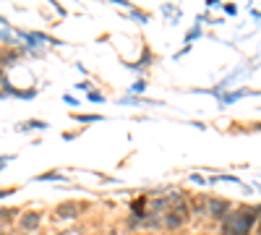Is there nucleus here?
<instances>
[{"label": "nucleus", "instance_id": "nucleus-1", "mask_svg": "<svg viewBox=\"0 0 261 235\" xmlns=\"http://www.w3.org/2000/svg\"><path fill=\"white\" fill-rule=\"evenodd\" d=\"M256 220H258V209L256 206L232 209L230 215L222 220V235H251Z\"/></svg>", "mask_w": 261, "mask_h": 235}, {"label": "nucleus", "instance_id": "nucleus-2", "mask_svg": "<svg viewBox=\"0 0 261 235\" xmlns=\"http://www.w3.org/2000/svg\"><path fill=\"white\" fill-rule=\"evenodd\" d=\"M206 215L214 217V220H225L230 215V201H225V199H209L206 201Z\"/></svg>", "mask_w": 261, "mask_h": 235}, {"label": "nucleus", "instance_id": "nucleus-3", "mask_svg": "<svg viewBox=\"0 0 261 235\" xmlns=\"http://www.w3.org/2000/svg\"><path fill=\"white\" fill-rule=\"evenodd\" d=\"M39 225H42V215H39V212H27V215H21V230L34 232Z\"/></svg>", "mask_w": 261, "mask_h": 235}, {"label": "nucleus", "instance_id": "nucleus-4", "mask_svg": "<svg viewBox=\"0 0 261 235\" xmlns=\"http://www.w3.org/2000/svg\"><path fill=\"white\" fill-rule=\"evenodd\" d=\"M84 209H86V204H81V201H65L58 206V217H76Z\"/></svg>", "mask_w": 261, "mask_h": 235}, {"label": "nucleus", "instance_id": "nucleus-5", "mask_svg": "<svg viewBox=\"0 0 261 235\" xmlns=\"http://www.w3.org/2000/svg\"><path fill=\"white\" fill-rule=\"evenodd\" d=\"M248 94H256V92H251V89H238V92H232V94H222V97H217V99H220L222 108H227V105H235L238 99H243V97H248Z\"/></svg>", "mask_w": 261, "mask_h": 235}, {"label": "nucleus", "instance_id": "nucleus-6", "mask_svg": "<svg viewBox=\"0 0 261 235\" xmlns=\"http://www.w3.org/2000/svg\"><path fill=\"white\" fill-rule=\"evenodd\" d=\"M183 220H186V217H180V215H170V212H167L165 225H167V227H180V225H183Z\"/></svg>", "mask_w": 261, "mask_h": 235}, {"label": "nucleus", "instance_id": "nucleus-7", "mask_svg": "<svg viewBox=\"0 0 261 235\" xmlns=\"http://www.w3.org/2000/svg\"><path fill=\"white\" fill-rule=\"evenodd\" d=\"M199 37H201V27L196 24V27H193L188 34H186V47H191V42H193V39H199Z\"/></svg>", "mask_w": 261, "mask_h": 235}, {"label": "nucleus", "instance_id": "nucleus-8", "mask_svg": "<svg viewBox=\"0 0 261 235\" xmlns=\"http://www.w3.org/2000/svg\"><path fill=\"white\" fill-rule=\"evenodd\" d=\"M18 128H21V131H32V128H39V131H42V128H47V123H39V120H29V123L18 125Z\"/></svg>", "mask_w": 261, "mask_h": 235}, {"label": "nucleus", "instance_id": "nucleus-9", "mask_svg": "<svg viewBox=\"0 0 261 235\" xmlns=\"http://www.w3.org/2000/svg\"><path fill=\"white\" fill-rule=\"evenodd\" d=\"M81 123H97V120H102V115H76Z\"/></svg>", "mask_w": 261, "mask_h": 235}, {"label": "nucleus", "instance_id": "nucleus-10", "mask_svg": "<svg viewBox=\"0 0 261 235\" xmlns=\"http://www.w3.org/2000/svg\"><path fill=\"white\" fill-rule=\"evenodd\" d=\"M60 178H63L60 173H45V175H39L37 180H60Z\"/></svg>", "mask_w": 261, "mask_h": 235}, {"label": "nucleus", "instance_id": "nucleus-11", "mask_svg": "<svg viewBox=\"0 0 261 235\" xmlns=\"http://www.w3.org/2000/svg\"><path fill=\"white\" fill-rule=\"evenodd\" d=\"M144 89H146V81H144V79H139L134 87H130V92H144Z\"/></svg>", "mask_w": 261, "mask_h": 235}, {"label": "nucleus", "instance_id": "nucleus-12", "mask_svg": "<svg viewBox=\"0 0 261 235\" xmlns=\"http://www.w3.org/2000/svg\"><path fill=\"white\" fill-rule=\"evenodd\" d=\"M11 212H13V209H0V222H6V220L11 217Z\"/></svg>", "mask_w": 261, "mask_h": 235}, {"label": "nucleus", "instance_id": "nucleus-13", "mask_svg": "<svg viewBox=\"0 0 261 235\" xmlns=\"http://www.w3.org/2000/svg\"><path fill=\"white\" fill-rule=\"evenodd\" d=\"M89 99H92V102H102V99H105V97H102V94H99V92H92V94H89Z\"/></svg>", "mask_w": 261, "mask_h": 235}, {"label": "nucleus", "instance_id": "nucleus-14", "mask_svg": "<svg viewBox=\"0 0 261 235\" xmlns=\"http://www.w3.org/2000/svg\"><path fill=\"white\" fill-rule=\"evenodd\" d=\"M225 13H227V16H235L238 8H235V6H225Z\"/></svg>", "mask_w": 261, "mask_h": 235}, {"label": "nucleus", "instance_id": "nucleus-15", "mask_svg": "<svg viewBox=\"0 0 261 235\" xmlns=\"http://www.w3.org/2000/svg\"><path fill=\"white\" fill-rule=\"evenodd\" d=\"M13 194V188H6V191H0V199H3V196H11Z\"/></svg>", "mask_w": 261, "mask_h": 235}, {"label": "nucleus", "instance_id": "nucleus-16", "mask_svg": "<svg viewBox=\"0 0 261 235\" xmlns=\"http://www.w3.org/2000/svg\"><path fill=\"white\" fill-rule=\"evenodd\" d=\"M256 209H258V215H261V206H256ZM258 235H261V227H258Z\"/></svg>", "mask_w": 261, "mask_h": 235}, {"label": "nucleus", "instance_id": "nucleus-17", "mask_svg": "<svg viewBox=\"0 0 261 235\" xmlns=\"http://www.w3.org/2000/svg\"><path fill=\"white\" fill-rule=\"evenodd\" d=\"M253 128H256V131H261V123H258V125H253Z\"/></svg>", "mask_w": 261, "mask_h": 235}, {"label": "nucleus", "instance_id": "nucleus-18", "mask_svg": "<svg viewBox=\"0 0 261 235\" xmlns=\"http://www.w3.org/2000/svg\"><path fill=\"white\" fill-rule=\"evenodd\" d=\"M3 165H6V162H0V170H3Z\"/></svg>", "mask_w": 261, "mask_h": 235}]
</instances>
